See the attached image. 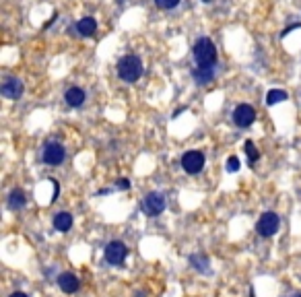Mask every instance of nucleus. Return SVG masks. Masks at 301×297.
Returning a JSON list of instances; mask_svg holds the SVG:
<instances>
[{
	"instance_id": "obj_11",
	"label": "nucleus",
	"mask_w": 301,
	"mask_h": 297,
	"mask_svg": "<svg viewBox=\"0 0 301 297\" xmlns=\"http://www.w3.org/2000/svg\"><path fill=\"white\" fill-rule=\"evenodd\" d=\"M192 77L198 85H209L215 79V66H198L192 70Z\"/></svg>"
},
{
	"instance_id": "obj_7",
	"label": "nucleus",
	"mask_w": 301,
	"mask_h": 297,
	"mask_svg": "<svg viewBox=\"0 0 301 297\" xmlns=\"http://www.w3.org/2000/svg\"><path fill=\"white\" fill-rule=\"evenodd\" d=\"M254 120H256V110H254L252 106L241 104V106L235 108V112H233V122H235V126L247 128V126L254 124Z\"/></svg>"
},
{
	"instance_id": "obj_6",
	"label": "nucleus",
	"mask_w": 301,
	"mask_h": 297,
	"mask_svg": "<svg viewBox=\"0 0 301 297\" xmlns=\"http://www.w3.org/2000/svg\"><path fill=\"white\" fill-rule=\"evenodd\" d=\"M182 167L190 176L200 174V171H203V167H205V153H200V151H188L182 157Z\"/></svg>"
},
{
	"instance_id": "obj_18",
	"label": "nucleus",
	"mask_w": 301,
	"mask_h": 297,
	"mask_svg": "<svg viewBox=\"0 0 301 297\" xmlns=\"http://www.w3.org/2000/svg\"><path fill=\"white\" fill-rule=\"evenodd\" d=\"M190 262L196 270L200 273H209V258L207 256H190Z\"/></svg>"
},
{
	"instance_id": "obj_10",
	"label": "nucleus",
	"mask_w": 301,
	"mask_h": 297,
	"mask_svg": "<svg viewBox=\"0 0 301 297\" xmlns=\"http://www.w3.org/2000/svg\"><path fill=\"white\" fill-rule=\"evenodd\" d=\"M79 279L72 275V273H62L58 275V287L62 293H77L79 291Z\"/></svg>"
},
{
	"instance_id": "obj_19",
	"label": "nucleus",
	"mask_w": 301,
	"mask_h": 297,
	"mask_svg": "<svg viewBox=\"0 0 301 297\" xmlns=\"http://www.w3.org/2000/svg\"><path fill=\"white\" fill-rule=\"evenodd\" d=\"M155 5L163 11H169V9H175L180 5V0H155Z\"/></svg>"
},
{
	"instance_id": "obj_3",
	"label": "nucleus",
	"mask_w": 301,
	"mask_h": 297,
	"mask_svg": "<svg viewBox=\"0 0 301 297\" xmlns=\"http://www.w3.org/2000/svg\"><path fill=\"white\" fill-rule=\"evenodd\" d=\"M167 207V201L161 192H148L142 201V211L146 217H159Z\"/></svg>"
},
{
	"instance_id": "obj_2",
	"label": "nucleus",
	"mask_w": 301,
	"mask_h": 297,
	"mask_svg": "<svg viewBox=\"0 0 301 297\" xmlns=\"http://www.w3.org/2000/svg\"><path fill=\"white\" fill-rule=\"evenodd\" d=\"M118 75L126 83H136L140 79V75H142V62H140V58L138 56H132V54L120 58V62H118Z\"/></svg>"
},
{
	"instance_id": "obj_13",
	"label": "nucleus",
	"mask_w": 301,
	"mask_h": 297,
	"mask_svg": "<svg viewBox=\"0 0 301 297\" xmlns=\"http://www.w3.org/2000/svg\"><path fill=\"white\" fill-rule=\"evenodd\" d=\"M77 31H79V35H83V37H91V35H95V31H97V21H95L93 17H83V19L77 23Z\"/></svg>"
},
{
	"instance_id": "obj_24",
	"label": "nucleus",
	"mask_w": 301,
	"mask_h": 297,
	"mask_svg": "<svg viewBox=\"0 0 301 297\" xmlns=\"http://www.w3.org/2000/svg\"><path fill=\"white\" fill-rule=\"evenodd\" d=\"M11 297H27V295H25V293H23V291H15V293H13V295H11Z\"/></svg>"
},
{
	"instance_id": "obj_25",
	"label": "nucleus",
	"mask_w": 301,
	"mask_h": 297,
	"mask_svg": "<svg viewBox=\"0 0 301 297\" xmlns=\"http://www.w3.org/2000/svg\"><path fill=\"white\" fill-rule=\"evenodd\" d=\"M291 297H301V293H293V295H291Z\"/></svg>"
},
{
	"instance_id": "obj_1",
	"label": "nucleus",
	"mask_w": 301,
	"mask_h": 297,
	"mask_svg": "<svg viewBox=\"0 0 301 297\" xmlns=\"http://www.w3.org/2000/svg\"><path fill=\"white\" fill-rule=\"evenodd\" d=\"M194 60L198 66H215L217 64V47L209 37H200L194 43Z\"/></svg>"
},
{
	"instance_id": "obj_16",
	"label": "nucleus",
	"mask_w": 301,
	"mask_h": 297,
	"mask_svg": "<svg viewBox=\"0 0 301 297\" xmlns=\"http://www.w3.org/2000/svg\"><path fill=\"white\" fill-rule=\"evenodd\" d=\"M287 91H283V89H270L268 93H266V104L268 106H277V104H283V102H287Z\"/></svg>"
},
{
	"instance_id": "obj_4",
	"label": "nucleus",
	"mask_w": 301,
	"mask_h": 297,
	"mask_svg": "<svg viewBox=\"0 0 301 297\" xmlns=\"http://www.w3.org/2000/svg\"><path fill=\"white\" fill-rule=\"evenodd\" d=\"M126 256H128V247H126L124 241L114 239V241H110V243L106 245V260H108V264H112V266H122L124 260H126Z\"/></svg>"
},
{
	"instance_id": "obj_23",
	"label": "nucleus",
	"mask_w": 301,
	"mask_h": 297,
	"mask_svg": "<svg viewBox=\"0 0 301 297\" xmlns=\"http://www.w3.org/2000/svg\"><path fill=\"white\" fill-rule=\"evenodd\" d=\"M54 21H56V15H54L52 19H49L47 23H43V29H47V27H52V25H54Z\"/></svg>"
},
{
	"instance_id": "obj_22",
	"label": "nucleus",
	"mask_w": 301,
	"mask_h": 297,
	"mask_svg": "<svg viewBox=\"0 0 301 297\" xmlns=\"http://www.w3.org/2000/svg\"><path fill=\"white\" fill-rule=\"evenodd\" d=\"M293 29H301V25H299V23H295V25H289L287 29H283V31H281V37H287V35H289Z\"/></svg>"
},
{
	"instance_id": "obj_27",
	"label": "nucleus",
	"mask_w": 301,
	"mask_h": 297,
	"mask_svg": "<svg viewBox=\"0 0 301 297\" xmlns=\"http://www.w3.org/2000/svg\"><path fill=\"white\" fill-rule=\"evenodd\" d=\"M118 3H120V5H122V3H124V0H118Z\"/></svg>"
},
{
	"instance_id": "obj_21",
	"label": "nucleus",
	"mask_w": 301,
	"mask_h": 297,
	"mask_svg": "<svg viewBox=\"0 0 301 297\" xmlns=\"http://www.w3.org/2000/svg\"><path fill=\"white\" fill-rule=\"evenodd\" d=\"M116 188H118V190H128V188H130V182H128L126 178H120V180L116 182Z\"/></svg>"
},
{
	"instance_id": "obj_14",
	"label": "nucleus",
	"mask_w": 301,
	"mask_h": 297,
	"mask_svg": "<svg viewBox=\"0 0 301 297\" xmlns=\"http://www.w3.org/2000/svg\"><path fill=\"white\" fill-rule=\"evenodd\" d=\"M54 227H56L60 233L70 231V227H72V215H70V213H66V211L58 213V215L54 217Z\"/></svg>"
},
{
	"instance_id": "obj_26",
	"label": "nucleus",
	"mask_w": 301,
	"mask_h": 297,
	"mask_svg": "<svg viewBox=\"0 0 301 297\" xmlns=\"http://www.w3.org/2000/svg\"><path fill=\"white\" fill-rule=\"evenodd\" d=\"M203 3H207V5H209V3H213V0H203Z\"/></svg>"
},
{
	"instance_id": "obj_12",
	"label": "nucleus",
	"mask_w": 301,
	"mask_h": 297,
	"mask_svg": "<svg viewBox=\"0 0 301 297\" xmlns=\"http://www.w3.org/2000/svg\"><path fill=\"white\" fill-rule=\"evenodd\" d=\"M64 99H66V104H68L70 108H81V106L85 104L87 95H85L83 89H79V87H70V89L64 93Z\"/></svg>"
},
{
	"instance_id": "obj_17",
	"label": "nucleus",
	"mask_w": 301,
	"mask_h": 297,
	"mask_svg": "<svg viewBox=\"0 0 301 297\" xmlns=\"http://www.w3.org/2000/svg\"><path fill=\"white\" fill-rule=\"evenodd\" d=\"M243 151H245V155H247V161H249V163H256V161L260 159V153H258V148H256V144H254L252 140H245Z\"/></svg>"
},
{
	"instance_id": "obj_8",
	"label": "nucleus",
	"mask_w": 301,
	"mask_h": 297,
	"mask_svg": "<svg viewBox=\"0 0 301 297\" xmlns=\"http://www.w3.org/2000/svg\"><path fill=\"white\" fill-rule=\"evenodd\" d=\"M66 157V151L60 142H47L43 146V161L47 165H60Z\"/></svg>"
},
{
	"instance_id": "obj_15",
	"label": "nucleus",
	"mask_w": 301,
	"mask_h": 297,
	"mask_svg": "<svg viewBox=\"0 0 301 297\" xmlns=\"http://www.w3.org/2000/svg\"><path fill=\"white\" fill-rule=\"evenodd\" d=\"M25 203H27V198H25V192H23V190H13V192H11V196H9V207H11L13 211H21V209L25 207Z\"/></svg>"
},
{
	"instance_id": "obj_20",
	"label": "nucleus",
	"mask_w": 301,
	"mask_h": 297,
	"mask_svg": "<svg viewBox=\"0 0 301 297\" xmlns=\"http://www.w3.org/2000/svg\"><path fill=\"white\" fill-rule=\"evenodd\" d=\"M239 167H241V165H239V159H237V157H229V159H227V171H229V174L239 171Z\"/></svg>"
},
{
	"instance_id": "obj_9",
	"label": "nucleus",
	"mask_w": 301,
	"mask_h": 297,
	"mask_svg": "<svg viewBox=\"0 0 301 297\" xmlns=\"http://www.w3.org/2000/svg\"><path fill=\"white\" fill-rule=\"evenodd\" d=\"M0 93L7 99H19L23 95V83L15 77H9V79H5L3 87H0Z\"/></svg>"
},
{
	"instance_id": "obj_5",
	"label": "nucleus",
	"mask_w": 301,
	"mask_h": 297,
	"mask_svg": "<svg viewBox=\"0 0 301 297\" xmlns=\"http://www.w3.org/2000/svg\"><path fill=\"white\" fill-rule=\"evenodd\" d=\"M279 227H281V219H279L277 213H264V215L258 219V223H256V231H258L262 237L274 235V233L279 231Z\"/></svg>"
}]
</instances>
